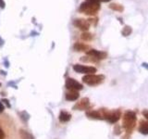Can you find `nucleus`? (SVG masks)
<instances>
[{
    "mask_svg": "<svg viewBox=\"0 0 148 139\" xmlns=\"http://www.w3.org/2000/svg\"><path fill=\"white\" fill-rule=\"evenodd\" d=\"M91 109V103L88 97H83L79 102H77L76 105L73 107V109L77 110H87Z\"/></svg>",
    "mask_w": 148,
    "mask_h": 139,
    "instance_id": "nucleus-7",
    "label": "nucleus"
},
{
    "mask_svg": "<svg viewBox=\"0 0 148 139\" xmlns=\"http://www.w3.org/2000/svg\"><path fill=\"white\" fill-rule=\"evenodd\" d=\"M74 26H76L82 32H87L90 28V22L88 20H84V19H76L73 21Z\"/></svg>",
    "mask_w": 148,
    "mask_h": 139,
    "instance_id": "nucleus-8",
    "label": "nucleus"
},
{
    "mask_svg": "<svg viewBox=\"0 0 148 139\" xmlns=\"http://www.w3.org/2000/svg\"><path fill=\"white\" fill-rule=\"evenodd\" d=\"M87 56H90V57L94 58L95 59H96L97 61H99V60H102V59H105L106 58V54L104 51H100V50H96V49H90L88 50L86 52Z\"/></svg>",
    "mask_w": 148,
    "mask_h": 139,
    "instance_id": "nucleus-9",
    "label": "nucleus"
},
{
    "mask_svg": "<svg viewBox=\"0 0 148 139\" xmlns=\"http://www.w3.org/2000/svg\"><path fill=\"white\" fill-rule=\"evenodd\" d=\"M132 32V29L131 26H125L121 31V34L123 36H129Z\"/></svg>",
    "mask_w": 148,
    "mask_h": 139,
    "instance_id": "nucleus-18",
    "label": "nucleus"
},
{
    "mask_svg": "<svg viewBox=\"0 0 148 139\" xmlns=\"http://www.w3.org/2000/svg\"><path fill=\"white\" fill-rule=\"evenodd\" d=\"M6 137V134H5V132L3 131V129L0 127V139H5Z\"/></svg>",
    "mask_w": 148,
    "mask_h": 139,
    "instance_id": "nucleus-20",
    "label": "nucleus"
},
{
    "mask_svg": "<svg viewBox=\"0 0 148 139\" xmlns=\"http://www.w3.org/2000/svg\"><path fill=\"white\" fill-rule=\"evenodd\" d=\"M58 119H59V120L61 122H68L71 119V114L69 113L68 111H66V110H61V111H60V113H59Z\"/></svg>",
    "mask_w": 148,
    "mask_h": 139,
    "instance_id": "nucleus-12",
    "label": "nucleus"
},
{
    "mask_svg": "<svg viewBox=\"0 0 148 139\" xmlns=\"http://www.w3.org/2000/svg\"><path fill=\"white\" fill-rule=\"evenodd\" d=\"M0 86H1V83H0Z\"/></svg>",
    "mask_w": 148,
    "mask_h": 139,
    "instance_id": "nucleus-24",
    "label": "nucleus"
},
{
    "mask_svg": "<svg viewBox=\"0 0 148 139\" xmlns=\"http://www.w3.org/2000/svg\"><path fill=\"white\" fill-rule=\"evenodd\" d=\"M86 1H92L96 3H101V2H109L111 0H86Z\"/></svg>",
    "mask_w": 148,
    "mask_h": 139,
    "instance_id": "nucleus-21",
    "label": "nucleus"
},
{
    "mask_svg": "<svg viewBox=\"0 0 148 139\" xmlns=\"http://www.w3.org/2000/svg\"><path fill=\"white\" fill-rule=\"evenodd\" d=\"M82 82L86 83L87 85L90 86H96L101 85L102 83L105 80V76L102 75V74H88V75H84L82 77Z\"/></svg>",
    "mask_w": 148,
    "mask_h": 139,
    "instance_id": "nucleus-4",
    "label": "nucleus"
},
{
    "mask_svg": "<svg viewBox=\"0 0 148 139\" xmlns=\"http://www.w3.org/2000/svg\"><path fill=\"white\" fill-rule=\"evenodd\" d=\"M73 70L78 73H83L85 75L95 74V72H96V68L92 66H84V65H81V64H75L73 66Z\"/></svg>",
    "mask_w": 148,
    "mask_h": 139,
    "instance_id": "nucleus-5",
    "label": "nucleus"
},
{
    "mask_svg": "<svg viewBox=\"0 0 148 139\" xmlns=\"http://www.w3.org/2000/svg\"><path fill=\"white\" fill-rule=\"evenodd\" d=\"M114 132H115V134H120V133H121V129H120L119 125H116Z\"/></svg>",
    "mask_w": 148,
    "mask_h": 139,
    "instance_id": "nucleus-19",
    "label": "nucleus"
},
{
    "mask_svg": "<svg viewBox=\"0 0 148 139\" xmlns=\"http://www.w3.org/2000/svg\"><path fill=\"white\" fill-rule=\"evenodd\" d=\"M136 113L132 110H127L125 111V113L122 117V126L125 129L126 134L130 136L133 131V129L135 128L136 125Z\"/></svg>",
    "mask_w": 148,
    "mask_h": 139,
    "instance_id": "nucleus-1",
    "label": "nucleus"
},
{
    "mask_svg": "<svg viewBox=\"0 0 148 139\" xmlns=\"http://www.w3.org/2000/svg\"><path fill=\"white\" fill-rule=\"evenodd\" d=\"M4 111V105L2 104V102H0V113Z\"/></svg>",
    "mask_w": 148,
    "mask_h": 139,
    "instance_id": "nucleus-23",
    "label": "nucleus"
},
{
    "mask_svg": "<svg viewBox=\"0 0 148 139\" xmlns=\"http://www.w3.org/2000/svg\"><path fill=\"white\" fill-rule=\"evenodd\" d=\"M86 116L89 119H94V120H104L103 118V114H102V110L100 109H96V110H87L86 111Z\"/></svg>",
    "mask_w": 148,
    "mask_h": 139,
    "instance_id": "nucleus-10",
    "label": "nucleus"
},
{
    "mask_svg": "<svg viewBox=\"0 0 148 139\" xmlns=\"http://www.w3.org/2000/svg\"><path fill=\"white\" fill-rule=\"evenodd\" d=\"M20 136L21 139H34V137L32 136V134L30 133L29 132L25 131V130H20Z\"/></svg>",
    "mask_w": 148,
    "mask_h": 139,
    "instance_id": "nucleus-15",
    "label": "nucleus"
},
{
    "mask_svg": "<svg viewBox=\"0 0 148 139\" xmlns=\"http://www.w3.org/2000/svg\"><path fill=\"white\" fill-rule=\"evenodd\" d=\"M79 96H80V94L78 91L69 90L68 93H66V99L69 101H76L79 98Z\"/></svg>",
    "mask_w": 148,
    "mask_h": 139,
    "instance_id": "nucleus-14",
    "label": "nucleus"
},
{
    "mask_svg": "<svg viewBox=\"0 0 148 139\" xmlns=\"http://www.w3.org/2000/svg\"><path fill=\"white\" fill-rule=\"evenodd\" d=\"M74 50L78 51V52H87L88 50H90V46L86 45V44H83V43H80V42H77V43L74 44L73 46Z\"/></svg>",
    "mask_w": 148,
    "mask_h": 139,
    "instance_id": "nucleus-11",
    "label": "nucleus"
},
{
    "mask_svg": "<svg viewBox=\"0 0 148 139\" xmlns=\"http://www.w3.org/2000/svg\"><path fill=\"white\" fill-rule=\"evenodd\" d=\"M109 8L113 9V10H115V11H118V12H122L124 10V7L122 6V5L117 4V3L110 4L109 5Z\"/></svg>",
    "mask_w": 148,
    "mask_h": 139,
    "instance_id": "nucleus-16",
    "label": "nucleus"
},
{
    "mask_svg": "<svg viewBox=\"0 0 148 139\" xmlns=\"http://www.w3.org/2000/svg\"><path fill=\"white\" fill-rule=\"evenodd\" d=\"M101 110L104 120L108 122L109 123H116L121 116V112H120L119 109L108 110V109H101Z\"/></svg>",
    "mask_w": 148,
    "mask_h": 139,
    "instance_id": "nucleus-3",
    "label": "nucleus"
},
{
    "mask_svg": "<svg viewBox=\"0 0 148 139\" xmlns=\"http://www.w3.org/2000/svg\"><path fill=\"white\" fill-rule=\"evenodd\" d=\"M100 8H101L100 3H96L92 1H85L81 4L79 11L88 16H95L100 10Z\"/></svg>",
    "mask_w": 148,
    "mask_h": 139,
    "instance_id": "nucleus-2",
    "label": "nucleus"
},
{
    "mask_svg": "<svg viewBox=\"0 0 148 139\" xmlns=\"http://www.w3.org/2000/svg\"><path fill=\"white\" fill-rule=\"evenodd\" d=\"M65 86H66L68 90L71 91H80L83 88L82 83H80L73 78H67L66 83H65Z\"/></svg>",
    "mask_w": 148,
    "mask_h": 139,
    "instance_id": "nucleus-6",
    "label": "nucleus"
},
{
    "mask_svg": "<svg viewBox=\"0 0 148 139\" xmlns=\"http://www.w3.org/2000/svg\"><path fill=\"white\" fill-rule=\"evenodd\" d=\"M138 131L143 134H148V122L146 120H140L139 122V127H138Z\"/></svg>",
    "mask_w": 148,
    "mask_h": 139,
    "instance_id": "nucleus-13",
    "label": "nucleus"
},
{
    "mask_svg": "<svg viewBox=\"0 0 148 139\" xmlns=\"http://www.w3.org/2000/svg\"><path fill=\"white\" fill-rule=\"evenodd\" d=\"M81 38L83 40V41H91L94 38V36H92V34L90 32H83L82 35H81Z\"/></svg>",
    "mask_w": 148,
    "mask_h": 139,
    "instance_id": "nucleus-17",
    "label": "nucleus"
},
{
    "mask_svg": "<svg viewBox=\"0 0 148 139\" xmlns=\"http://www.w3.org/2000/svg\"><path fill=\"white\" fill-rule=\"evenodd\" d=\"M143 115L145 116V118L148 120V109H145L143 110Z\"/></svg>",
    "mask_w": 148,
    "mask_h": 139,
    "instance_id": "nucleus-22",
    "label": "nucleus"
}]
</instances>
